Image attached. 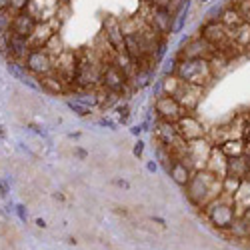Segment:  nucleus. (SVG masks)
<instances>
[{
  "label": "nucleus",
  "mask_w": 250,
  "mask_h": 250,
  "mask_svg": "<svg viewBox=\"0 0 250 250\" xmlns=\"http://www.w3.org/2000/svg\"><path fill=\"white\" fill-rule=\"evenodd\" d=\"M28 4H30V0H8V10H10L12 14L24 12V10L28 8Z\"/></svg>",
  "instance_id": "obj_30"
},
{
  "label": "nucleus",
  "mask_w": 250,
  "mask_h": 250,
  "mask_svg": "<svg viewBox=\"0 0 250 250\" xmlns=\"http://www.w3.org/2000/svg\"><path fill=\"white\" fill-rule=\"evenodd\" d=\"M240 178L236 176H230V174H226L222 178V194H228V196H232L236 190H238V186H240Z\"/></svg>",
  "instance_id": "obj_26"
},
{
  "label": "nucleus",
  "mask_w": 250,
  "mask_h": 250,
  "mask_svg": "<svg viewBox=\"0 0 250 250\" xmlns=\"http://www.w3.org/2000/svg\"><path fill=\"white\" fill-rule=\"evenodd\" d=\"M242 218H244V220H246V222L250 224V208H248V210H246V212L242 214Z\"/></svg>",
  "instance_id": "obj_40"
},
{
  "label": "nucleus",
  "mask_w": 250,
  "mask_h": 250,
  "mask_svg": "<svg viewBox=\"0 0 250 250\" xmlns=\"http://www.w3.org/2000/svg\"><path fill=\"white\" fill-rule=\"evenodd\" d=\"M198 2H200V4H208V2H210V0H198Z\"/></svg>",
  "instance_id": "obj_42"
},
{
  "label": "nucleus",
  "mask_w": 250,
  "mask_h": 250,
  "mask_svg": "<svg viewBox=\"0 0 250 250\" xmlns=\"http://www.w3.org/2000/svg\"><path fill=\"white\" fill-rule=\"evenodd\" d=\"M214 52L216 50L208 44L200 34H196V36H190V38L184 40L176 56L178 58H206V60H210Z\"/></svg>",
  "instance_id": "obj_8"
},
{
  "label": "nucleus",
  "mask_w": 250,
  "mask_h": 250,
  "mask_svg": "<svg viewBox=\"0 0 250 250\" xmlns=\"http://www.w3.org/2000/svg\"><path fill=\"white\" fill-rule=\"evenodd\" d=\"M142 130H144V128H142V126H134V128H132V130H130V132H132V134H134V136H138V134H140V132H142Z\"/></svg>",
  "instance_id": "obj_37"
},
{
  "label": "nucleus",
  "mask_w": 250,
  "mask_h": 250,
  "mask_svg": "<svg viewBox=\"0 0 250 250\" xmlns=\"http://www.w3.org/2000/svg\"><path fill=\"white\" fill-rule=\"evenodd\" d=\"M204 216L206 220L210 222L216 230H230L234 220L238 218L236 216V210H234V202H232V196L228 194H220L216 200H212L204 208Z\"/></svg>",
  "instance_id": "obj_3"
},
{
  "label": "nucleus",
  "mask_w": 250,
  "mask_h": 250,
  "mask_svg": "<svg viewBox=\"0 0 250 250\" xmlns=\"http://www.w3.org/2000/svg\"><path fill=\"white\" fill-rule=\"evenodd\" d=\"M44 48H46V52H48V54H50L54 60H56V58H58L62 52L66 50V48H64V42H62L60 36H58V32H56V34H54V36L48 40V44H46Z\"/></svg>",
  "instance_id": "obj_25"
},
{
  "label": "nucleus",
  "mask_w": 250,
  "mask_h": 250,
  "mask_svg": "<svg viewBox=\"0 0 250 250\" xmlns=\"http://www.w3.org/2000/svg\"><path fill=\"white\" fill-rule=\"evenodd\" d=\"M102 34L108 40V44L114 48V52H126V44H124V30L120 24L118 16H106L102 20Z\"/></svg>",
  "instance_id": "obj_9"
},
{
  "label": "nucleus",
  "mask_w": 250,
  "mask_h": 250,
  "mask_svg": "<svg viewBox=\"0 0 250 250\" xmlns=\"http://www.w3.org/2000/svg\"><path fill=\"white\" fill-rule=\"evenodd\" d=\"M32 44L26 36H20L14 32H8V40H6V54L10 56V60H18V62H24L26 56L30 54Z\"/></svg>",
  "instance_id": "obj_13"
},
{
  "label": "nucleus",
  "mask_w": 250,
  "mask_h": 250,
  "mask_svg": "<svg viewBox=\"0 0 250 250\" xmlns=\"http://www.w3.org/2000/svg\"><path fill=\"white\" fill-rule=\"evenodd\" d=\"M152 220H154L156 224H160V226H166V222H164V218H158V216H152Z\"/></svg>",
  "instance_id": "obj_38"
},
{
  "label": "nucleus",
  "mask_w": 250,
  "mask_h": 250,
  "mask_svg": "<svg viewBox=\"0 0 250 250\" xmlns=\"http://www.w3.org/2000/svg\"><path fill=\"white\" fill-rule=\"evenodd\" d=\"M12 12L10 10H0V34L10 32V24H12Z\"/></svg>",
  "instance_id": "obj_28"
},
{
  "label": "nucleus",
  "mask_w": 250,
  "mask_h": 250,
  "mask_svg": "<svg viewBox=\"0 0 250 250\" xmlns=\"http://www.w3.org/2000/svg\"><path fill=\"white\" fill-rule=\"evenodd\" d=\"M14 210H16L18 218L22 220V222H26V220H28V212H26V206H24V204H18V206L14 208Z\"/></svg>",
  "instance_id": "obj_31"
},
{
  "label": "nucleus",
  "mask_w": 250,
  "mask_h": 250,
  "mask_svg": "<svg viewBox=\"0 0 250 250\" xmlns=\"http://www.w3.org/2000/svg\"><path fill=\"white\" fill-rule=\"evenodd\" d=\"M56 32H58V30L52 26V22H38L36 28H34V32L28 36V40H30L32 48H44V46L48 44V40H50Z\"/></svg>",
  "instance_id": "obj_17"
},
{
  "label": "nucleus",
  "mask_w": 250,
  "mask_h": 250,
  "mask_svg": "<svg viewBox=\"0 0 250 250\" xmlns=\"http://www.w3.org/2000/svg\"><path fill=\"white\" fill-rule=\"evenodd\" d=\"M220 22L226 26V28H236L238 24H242L244 22V16L240 14V10H238V6H236V2L234 0H226V2L222 4V12H220Z\"/></svg>",
  "instance_id": "obj_16"
},
{
  "label": "nucleus",
  "mask_w": 250,
  "mask_h": 250,
  "mask_svg": "<svg viewBox=\"0 0 250 250\" xmlns=\"http://www.w3.org/2000/svg\"><path fill=\"white\" fill-rule=\"evenodd\" d=\"M188 10H190V2L186 4L176 16H174V26H172V34H178V32H182V28H184V24H186V20H188Z\"/></svg>",
  "instance_id": "obj_27"
},
{
  "label": "nucleus",
  "mask_w": 250,
  "mask_h": 250,
  "mask_svg": "<svg viewBox=\"0 0 250 250\" xmlns=\"http://www.w3.org/2000/svg\"><path fill=\"white\" fill-rule=\"evenodd\" d=\"M100 124H102V126H108V128H114V126H116V124H114L112 120H106V118H102V120H100Z\"/></svg>",
  "instance_id": "obj_35"
},
{
  "label": "nucleus",
  "mask_w": 250,
  "mask_h": 250,
  "mask_svg": "<svg viewBox=\"0 0 250 250\" xmlns=\"http://www.w3.org/2000/svg\"><path fill=\"white\" fill-rule=\"evenodd\" d=\"M228 174H230V176H236V178H240V180L250 178V166H248V160H246L244 156L228 158Z\"/></svg>",
  "instance_id": "obj_22"
},
{
  "label": "nucleus",
  "mask_w": 250,
  "mask_h": 250,
  "mask_svg": "<svg viewBox=\"0 0 250 250\" xmlns=\"http://www.w3.org/2000/svg\"><path fill=\"white\" fill-rule=\"evenodd\" d=\"M204 90L202 86H196V84H188V82L182 80V84L178 88V92L174 94V98L178 100V104L186 110V112H194L198 108V104L202 102V96H204Z\"/></svg>",
  "instance_id": "obj_10"
},
{
  "label": "nucleus",
  "mask_w": 250,
  "mask_h": 250,
  "mask_svg": "<svg viewBox=\"0 0 250 250\" xmlns=\"http://www.w3.org/2000/svg\"><path fill=\"white\" fill-rule=\"evenodd\" d=\"M142 152H144V142H142V140H138V142L134 144V148H132V154H134L136 158H140V156H142Z\"/></svg>",
  "instance_id": "obj_32"
},
{
  "label": "nucleus",
  "mask_w": 250,
  "mask_h": 250,
  "mask_svg": "<svg viewBox=\"0 0 250 250\" xmlns=\"http://www.w3.org/2000/svg\"><path fill=\"white\" fill-rule=\"evenodd\" d=\"M60 6H62L60 0H30L26 10L30 12V16L36 22H52Z\"/></svg>",
  "instance_id": "obj_11"
},
{
  "label": "nucleus",
  "mask_w": 250,
  "mask_h": 250,
  "mask_svg": "<svg viewBox=\"0 0 250 250\" xmlns=\"http://www.w3.org/2000/svg\"><path fill=\"white\" fill-rule=\"evenodd\" d=\"M66 104H68V108H70L74 114H78V116H88V114H90V108H88V106H84V104H80V102H76V100H72V98H68Z\"/></svg>",
  "instance_id": "obj_29"
},
{
  "label": "nucleus",
  "mask_w": 250,
  "mask_h": 250,
  "mask_svg": "<svg viewBox=\"0 0 250 250\" xmlns=\"http://www.w3.org/2000/svg\"><path fill=\"white\" fill-rule=\"evenodd\" d=\"M206 170L212 172V174L218 176V178H224V176L228 174V156H226L218 146L212 148L210 158H208V162H206Z\"/></svg>",
  "instance_id": "obj_18"
},
{
  "label": "nucleus",
  "mask_w": 250,
  "mask_h": 250,
  "mask_svg": "<svg viewBox=\"0 0 250 250\" xmlns=\"http://www.w3.org/2000/svg\"><path fill=\"white\" fill-rule=\"evenodd\" d=\"M230 38H232V42L242 52H248L250 50V22H248V20H244L242 24H238L236 28L230 30Z\"/></svg>",
  "instance_id": "obj_21"
},
{
  "label": "nucleus",
  "mask_w": 250,
  "mask_h": 250,
  "mask_svg": "<svg viewBox=\"0 0 250 250\" xmlns=\"http://www.w3.org/2000/svg\"><path fill=\"white\" fill-rule=\"evenodd\" d=\"M24 66L30 72V76L40 78L54 70V58L46 52V48H32L24 60Z\"/></svg>",
  "instance_id": "obj_7"
},
{
  "label": "nucleus",
  "mask_w": 250,
  "mask_h": 250,
  "mask_svg": "<svg viewBox=\"0 0 250 250\" xmlns=\"http://www.w3.org/2000/svg\"><path fill=\"white\" fill-rule=\"evenodd\" d=\"M146 168H148V170H150V172H156V170H158V164H156V162H154V160H150V162H148V164H146Z\"/></svg>",
  "instance_id": "obj_36"
},
{
  "label": "nucleus",
  "mask_w": 250,
  "mask_h": 250,
  "mask_svg": "<svg viewBox=\"0 0 250 250\" xmlns=\"http://www.w3.org/2000/svg\"><path fill=\"white\" fill-rule=\"evenodd\" d=\"M100 86H104L106 90L110 92H116V94H124L128 92V86H130V80L126 78L114 62H108V64H104L102 68V74H100Z\"/></svg>",
  "instance_id": "obj_5"
},
{
  "label": "nucleus",
  "mask_w": 250,
  "mask_h": 250,
  "mask_svg": "<svg viewBox=\"0 0 250 250\" xmlns=\"http://www.w3.org/2000/svg\"><path fill=\"white\" fill-rule=\"evenodd\" d=\"M118 112H120V122H126V120H128V114H130V108L126 106V104H124V106H122V108H120Z\"/></svg>",
  "instance_id": "obj_33"
},
{
  "label": "nucleus",
  "mask_w": 250,
  "mask_h": 250,
  "mask_svg": "<svg viewBox=\"0 0 250 250\" xmlns=\"http://www.w3.org/2000/svg\"><path fill=\"white\" fill-rule=\"evenodd\" d=\"M232 202H234V210L236 216H242L248 208H250V178L242 180L238 190L232 194Z\"/></svg>",
  "instance_id": "obj_20"
},
{
  "label": "nucleus",
  "mask_w": 250,
  "mask_h": 250,
  "mask_svg": "<svg viewBox=\"0 0 250 250\" xmlns=\"http://www.w3.org/2000/svg\"><path fill=\"white\" fill-rule=\"evenodd\" d=\"M154 114L158 120H164V122H172L176 124L184 114L186 110L178 104V100L174 96H168V94H158L154 98Z\"/></svg>",
  "instance_id": "obj_6"
},
{
  "label": "nucleus",
  "mask_w": 250,
  "mask_h": 250,
  "mask_svg": "<svg viewBox=\"0 0 250 250\" xmlns=\"http://www.w3.org/2000/svg\"><path fill=\"white\" fill-rule=\"evenodd\" d=\"M228 158H238V156H244L246 152V140L244 138H232V140H226L218 146Z\"/></svg>",
  "instance_id": "obj_23"
},
{
  "label": "nucleus",
  "mask_w": 250,
  "mask_h": 250,
  "mask_svg": "<svg viewBox=\"0 0 250 250\" xmlns=\"http://www.w3.org/2000/svg\"><path fill=\"white\" fill-rule=\"evenodd\" d=\"M114 184H118V186H122V188H128V182H124V180H116Z\"/></svg>",
  "instance_id": "obj_39"
},
{
  "label": "nucleus",
  "mask_w": 250,
  "mask_h": 250,
  "mask_svg": "<svg viewBox=\"0 0 250 250\" xmlns=\"http://www.w3.org/2000/svg\"><path fill=\"white\" fill-rule=\"evenodd\" d=\"M36 226H40V228H44V226H46V222H44L42 218H38V220H36Z\"/></svg>",
  "instance_id": "obj_41"
},
{
  "label": "nucleus",
  "mask_w": 250,
  "mask_h": 250,
  "mask_svg": "<svg viewBox=\"0 0 250 250\" xmlns=\"http://www.w3.org/2000/svg\"><path fill=\"white\" fill-rule=\"evenodd\" d=\"M174 74L180 76L184 82H188V84H196L202 88L214 82V72L206 58H178V66Z\"/></svg>",
  "instance_id": "obj_2"
},
{
  "label": "nucleus",
  "mask_w": 250,
  "mask_h": 250,
  "mask_svg": "<svg viewBox=\"0 0 250 250\" xmlns=\"http://www.w3.org/2000/svg\"><path fill=\"white\" fill-rule=\"evenodd\" d=\"M8 194V180L0 182V196H6Z\"/></svg>",
  "instance_id": "obj_34"
},
{
  "label": "nucleus",
  "mask_w": 250,
  "mask_h": 250,
  "mask_svg": "<svg viewBox=\"0 0 250 250\" xmlns=\"http://www.w3.org/2000/svg\"><path fill=\"white\" fill-rule=\"evenodd\" d=\"M36 20L30 16V12L28 10H24V12H16L14 16H12V24H10V32H14V34H20V36H30L32 32H34V28H36Z\"/></svg>",
  "instance_id": "obj_15"
},
{
  "label": "nucleus",
  "mask_w": 250,
  "mask_h": 250,
  "mask_svg": "<svg viewBox=\"0 0 250 250\" xmlns=\"http://www.w3.org/2000/svg\"><path fill=\"white\" fill-rule=\"evenodd\" d=\"M184 192L194 208H202L204 210L208 204L222 194V178L214 176L206 168L196 170L192 174V178L188 180V184L184 186Z\"/></svg>",
  "instance_id": "obj_1"
},
{
  "label": "nucleus",
  "mask_w": 250,
  "mask_h": 250,
  "mask_svg": "<svg viewBox=\"0 0 250 250\" xmlns=\"http://www.w3.org/2000/svg\"><path fill=\"white\" fill-rule=\"evenodd\" d=\"M176 128L180 132V136L186 140V142H190V140H196V138H202L206 136V128H204V124L192 114V112H186L178 122H176Z\"/></svg>",
  "instance_id": "obj_12"
},
{
  "label": "nucleus",
  "mask_w": 250,
  "mask_h": 250,
  "mask_svg": "<svg viewBox=\"0 0 250 250\" xmlns=\"http://www.w3.org/2000/svg\"><path fill=\"white\" fill-rule=\"evenodd\" d=\"M212 148H214V144L206 136L190 140V142H186V152H184L182 160L188 164L194 172L202 170V168H206V162H208V158H210Z\"/></svg>",
  "instance_id": "obj_4"
},
{
  "label": "nucleus",
  "mask_w": 250,
  "mask_h": 250,
  "mask_svg": "<svg viewBox=\"0 0 250 250\" xmlns=\"http://www.w3.org/2000/svg\"><path fill=\"white\" fill-rule=\"evenodd\" d=\"M248 22H250V20H248Z\"/></svg>",
  "instance_id": "obj_43"
},
{
  "label": "nucleus",
  "mask_w": 250,
  "mask_h": 250,
  "mask_svg": "<svg viewBox=\"0 0 250 250\" xmlns=\"http://www.w3.org/2000/svg\"><path fill=\"white\" fill-rule=\"evenodd\" d=\"M36 80H38V86L42 88L44 92H48V94H66L70 90V86L64 82V78H62L56 70H52V72H48L44 76H40Z\"/></svg>",
  "instance_id": "obj_14"
},
{
  "label": "nucleus",
  "mask_w": 250,
  "mask_h": 250,
  "mask_svg": "<svg viewBox=\"0 0 250 250\" xmlns=\"http://www.w3.org/2000/svg\"><path fill=\"white\" fill-rule=\"evenodd\" d=\"M180 84H182V78L176 76L174 72L172 74H164L162 80H160V92L162 94H168V96H174L178 92Z\"/></svg>",
  "instance_id": "obj_24"
},
{
  "label": "nucleus",
  "mask_w": 250,
  "mask_h": 250,
  "mask_svg": "<svg viewBox=\"0 0 250 250\" xmlns=\"http://www.w3.org/2000/svg\"><path fill=\"white\" fill-rule=\"evenodd\" d=\"M192 174H194V170H192L182 158H174L172 164H170V168H168V176H170L178 186H182V188H184L186 184H188V180L192 178Z\"/></svg>",
  "instance_id": "obj_19"
}]
</instances>
